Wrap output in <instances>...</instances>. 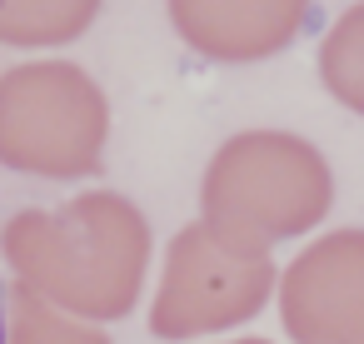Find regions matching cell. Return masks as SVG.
I'll list each match as a JSON object with an SVG mask.
<instances>
[{
	"label": "cell",
	"instance_id": "6da1fadb",
	"mask_svg": "<svg viewBox=\"0 0 364 344\" xmlns=\"http://www.w3.org/2000/svg\"><path fill=\"white\" fill-rule=\"evenodd\" d=\"M0 344H6V309H0Z\"/></svg>",
	"mask_w": 364,
	"mask_h": 344
}]
</instances>
